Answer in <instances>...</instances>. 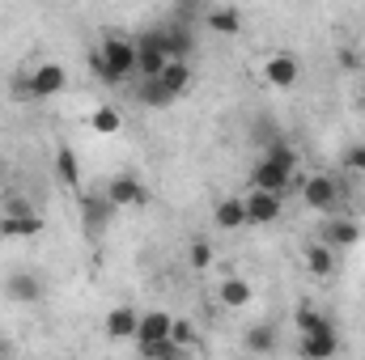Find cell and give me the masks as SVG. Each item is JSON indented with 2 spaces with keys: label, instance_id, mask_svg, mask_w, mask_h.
I'll use <instances>...</instances> for the list:
<instances>
[{
  "label": "cell",
  "instance_id": "6da1fadb",
  "mask_svg": "<svg viewBox=\"0 0 365 360\" xmlns=\"http://www.w3.org/2000/svg\"><path fill=\"white\" fill-rule=\"evenodd\" d=\"M93 73H98V81H106V85H119V81H128L132 73H136V43H128V38H102V47L93 51Z\"/></svg>",
  "mask_w": 365,
  "mask_h": 360
},
{
  "label": "cell",
  "instance_id": "7a4b0ae2",
  "mask_svg": "<svg viewBox=\"0 0 365 360\" xmlns=\"http://www.w3.org/2000/svg\"><path fill=\"white\" fill-rule=\"evenodd\" d=\"M293 170H297V153L289 149V140L280 136L268 144V153L259 157V166H255V186L259 191H276V195H284V186L293 179Z\"/></svg>",
  "mask_w": 365,
  "mask_h": 360
},
{
  "label": "cell",
  "instance_id": "3957f363",
  "mask_svg": "<svg viewBox=\"0 0 365 360\" xmlns=\"http://www.w3.org/2000/svg\"><path fill=\"white\" fill-rule=\"evenodd\" d=\"M297 348H302V356H306V360H331L336 352H340V331H336V322H331V318H323L314 331H306V335H302V344H297Z\"/></svg>",
  "mask_w": 365,
  "mask_h": 360
},
{
  "label": "cell",
  "instance_id": "277c9868",
  "mask_svg": "<svg viewBox=\"0 0 365 360\" xmlns=\"http://www.w3.org/2000/svg\"><path fill=\"white\" fill-rule=\"evenodd\" d=\"M166 64H170V60H166V51H162V34H158V30L140 34V43H136V73H140L145 81H158Z\"/></svg>",
  "mask_w": 365,
  "mask_h": 360
},
{
  "label": "cell",
  "instance_id": "5b68a950",
  "mask_svg": "<svg viewBox=\"0 0 365 360\" xmlns=\"http://www.w3.org/2000/svg\"><path fill=\"white\" fill-rule=\"evenodd\" d=\"M302 199L314 212H336L340 208V186H336L331 174H310V179L302 182Z\"/></svg>",
  "mask_w": 365,
  "mask_h": 360
},
{
  "label": "cell",
  "instance_id": "8992f818",
  "mask_svg": "<svg viewBox=\"0 0 365 360\" xmlns=\"http://www.w3.org/2000/svg\"><path fill=\"white\" fill-rule=\"evenodd\" d=\"M242 203H247V225H272L280 221V212H284V195H276V191H251V195H242Z\"/></svg>",
  "mask_w": 365,
  "mask_h": 360
},
{
  "label": "cell",
  "instance_id": "52a82bcc",
  "mask_svg": "<svg viewBox=\"0 0 365 360\" xmlns=\"http://www.w3.org/2000/svg\"><path fill=\"white\" fill-rule=\"evenodd\" d=\"M319 242L331 246V250H349V246L361 242V225L353 216H327L323 229H319Z\"/></svg>",
  "mask_w": 365,
  "mask_h": 360
},
{
  "label": "cell",
  "instance_id": "ba28073f",
  "mask_svg": "<svg viewBox=\"0 0 365 360\" xmlns=\"http://www.w3.org/2000/svg\"><path fill=\"white\" fill-rule=\"evenodd\" d=\"M170 327H175V318H170L166 309H149V314H140V327H136V344H140V352L166 344V339H170Z\"/></svg>",
  "mask_w": 365,
  "mask_h": 360
},
{
  "label": "cell",
  "instance_id": "9c48e42d",
  "mask_svg": "<svg viewBox=\"0 0 365 360\" xmlns=\"http://www.w3.org/2000/svg\"><path fill=\"white\" fill-rule=\"evenodd\" d=\"M64 85H68V77H64V64L47 60V64L30 68V97H34V102H43V97H56Z\"/></svg>",
  "mask_w": 365,
  "mask_h": 360
},
{
  "label": "cell",
  "instance_id": "30bf717a",
  "mask_svg": "<svg viewBox=\"0 0 365 360\" xmlns=\"http://www.w3.org/2000/svg\"><path fill=\"white\" fill-rule=\"evenodd\" d=\"M106 199H110V208H145L149 203V186L140 179H132V174H119L106 186Z\"/></svg>",
  "mask_w": 365,
  "mask_h": 360
},
{
  "label": "cell",
  "instance_id": "8fae6325",
  "mask_svg": "<svg viewBox=\"0 0 365 360\" xmlns=\"http://www.w3.org/2000/svg\"><path fill=\"white\" fill-rule=\"evenodd\" d=\"M264 77H268L272 90H293L297 77H302V64H297V55L276 51V55H268V64H264Z\"/></svg>",
  "mask_w": 365,
  "mask_h": 360
},
{
  "label": "cell",
  "instance_id": "7c38bea8",
  "mask_svg": "<svg viewBox=\"0 0 365 360\" xmlns=\"http://www.w3.org/2000/svg\"><path fill=\"white\" fill-rule=\"evenodd\" d=\"M158 34H162V51H166V60H179V64L191 60V51H195V34H191L187 26H166V30H158Z\"/></svg>",
  "mask_w": 365,
  "mask_h": 360
},
{
  "label": "cell",
  "instance_id": "4fadbf2b",
  "mask_svg": "<svg viewBox=\"0 0 365 360\" xmlns=\"http://www.w3.org/2000/svg\"><path fill=\"white\" fill-rule=\"evenodd\" d=\"M4 292H9L17 305H34V301L43 297V280H38L34 271H13V275L4 280Z\"/></svg>",
  "mask_w": 365,
  "mask_h": 360
},
{
  "label": "cell",
  "instance_id": "5bb4252c",
  "mask_svg": "<svg viewBox=\"0 0 365 360\" xmlns=\"http://www.w3.org/2000/svg\"><path fill=\"white\" fill-rule=\"evenodd\" d=\"M217 301H221L225 309H242V305L255 301V288H251V280H242V275H225L221 288H217Z\"/></svg>",
  "mask_w": 365,
  "mask_h": 360
},
{
  "label": "cell",
  "instance_id": "9a60e30c",
  "mask_svg": "<svg viewBox=\"0 0 365 360\" xmlns=\"http://www.w3.org/2000/svg\"><path fill=\"white\" fill-rule=\"evenodd\" d=\"M136 327H140V314L132 305H115L106 314V339H136Z\"/></svg>",
  "mask_w": 365,
  "mask_h": 360
},
{
  "label": "cell",
  "instance_id": "2e32d148",
  "mask_svg": "<svg viewBox=\"0 0 365 360\" xmlns=\"http://www.w3.org/2000/svg\"><path fill=\"white\" fill-rule=\"evenodd\" d=\"M110 216H115V208H110L106 195H81V221H86L90 233H102Z\"/></svg>",
  "mask_w": 365,
  "mask_h": 360
},
{
  "label": "cell",
  "instance_id": "e0dca14e",
  "mask_svg": "<svg viewBox=\"0 0 365 360\" xmlns=\"http://www.w3.org/2000/svg\"><path fill=\"white\" fill-rule=\"evenodd\" d=\"M212 221H217V229H242V225H247V203H242V195H225V199H217Z\"/></svg>",
  "mask_w": 365,
  "mask_h": 360
},
{
  "label": "cell",
  "instance_id": "ac0fdd59",
  "mask_svg": "<svg viewBox=\"0 0 365 360\" xmlns=\"http://www.w3.org/2000/svg\"><path fill=\"white\" fill-rule=\"evenodd\" d=\"M51 166H56V179L64 182L68 191H81V162H77V153H73L68 144L56 149V162H51Z\"/></svg>",
  "mask_w": 365,
  "mask_h": 360
},
{
  "label": "cell",
  "instance_id": "d6986e66",
  "mask_svg": "<svg viewBox=\"0 0 365 360\" xmlns=\"http://www.w3.org/2000/svg\"><path fill=\"white\" fill-rule=\"evenodd\" d=\"M242 348H247L251 356H268V352H276V327H272V322L247 327V335H242Z\"/></svg>",
  "mask_w": 365,
  "mask_h": 360
},
{
  "label": "cell",
  "instance_id": "ffe728a7",
  "mask_svg": "<svg viewBox=\"0 0 365 360\" xmlns=\"http://www.w3.org/2000/svg\"><path fill=\"white\" fill-rule=\"evenodd\" d=\"M306 271H310V275H319V280L336 275V250H331V246H323V242H310V246H306Z\"/></svg>",
  "mask_w": 365,
  "mask_h": 360
},
{
  "label": "cell",
  "instance_id": "44dd1931",
  "mask_svg": "<svg viewBox=\"0 0 365 360\" xmlns=\"http://www.w3.org/2000/svg\"><path fill=\"white\" fill-rule=\"evenodd\" d=\"M162 90L170 93V97H182V93L191 90V64H179V60H170L166 68H162Z\"/></svg>",
  "mask_w": 365,
  "mask_h": 360
},
{
  "label": "cell",
  "instance_id": "7402d4cb",
  "mask_svg": "<svg viewBox=\"0 0 365 360\" xmlns=\"http://www.w3.org/2000/svg\"><path fill=\"white\" fill-rule=\"evenodd\" d=\"M43 233V216H4L0 221V238H38Z\"/></svg>",
  "mask_w": 365,
  "mask_h": 360
},
{
  "label": "cell",
  "instance_id": "603a6c76",
  "mask_svg": "<svg viewBox=\"0 0 365 360\" xmlns=\"http://www.w3.org/2000/svg\"><path fill=\"white\" fill-rule=\"evenodd\" d=\"M90 127L98 132V136H115V132L123 127V115H119L110 102H102V106H98V110L90 115Z\"/></svg>",
  "mask_w": 365,
  "mask_h": 360
},
{
  "label": "cell",
  "instance_id": "cb8c5ba5",
  "mask_svg": "<svg viewBox=\"0 0 365 360\" xmlns=\"http://www.w3.org/2000/svg\"><path fill=\"white\" fill-rule=\"evenodd\" d=\"M208 26L217 34H238L242 30V13L238 9H208Z\"/></svg>",
  "mask_w": 365,
  "mask_h": 360
},
{
  "label": "cell",
  "instance_id": "d4e9b609",
  "mask_svg": "<svg viewBox=\"0 0 365 360\" xmlns=\"http://www.w3.org/2000/svg\"><path fill=\"white\" fill-rule=\"evenodd\" d=\"M170 344H179V348H191V344H195V322H191V318H175Z\"/></svg>",
  "mask_w": 365,
  "mask_h": 360
},
{
  "label": "cell",
  "instance_id": "484cf974",
  "mask_svg": "<svg viewBox=\"0 0 365 360\" xmlns=\"http://www.w3.org/2000/svg\"><path fill=\"white\" fill-rule=\"evenodd\" d=\"M187 259H191V268H195V271H208V268H212V246H208L204 238H195V242H191V255H187Z\"/></svg>",
  "mask_w": 365,
  "mask_h": 360
},
{
  "label": "cell",
  "instance_id": "4316f807",
  "mask_svg": "<svg viewBox=\"0 0 365 360\" xmlns=\"http://www.w3.org/2000/svg\"><path fill=\"white\" fill-rule=\"evenodd\" d=\"M293 322H297V331L306 335V331H314V327L323 322V314H319V309H314L310 301H302V305H297V318H293Z\"/></svg>",
  "mask_w": 365,
  "mask_h": 360
},
{
  "label": "cell",
  "instance_id": "83f0119b",
  "mask_svg": "<svg viewBox=\"0 0 365 360\" xmlns=\"http://www.w3.org/2000/svg\"><path fill=\"white\" fill-rule=\"evenodd\" d=\"M140 102H145V106H170L175 97L162 90V81H145V90H140Z\"/></svg>",
  "mask_w": 365,
  "mask_h": 360
},
{
  "label": "cell",
  "instance_id": "f1b7e54d",
  "mask_svg": "<svg viewBox=\"0 0 365 360\" xmlns=\"http://www.w3.org/2000/svg\"><path fill=\"white\" fill-rule=\"evenodd\" d=\"M145 360H187V348H179V344H158V348H149V352H140Z\"/></svg>",
  "mask_w": 365,
  "mask_h": 360
},
{
  "label": "cell",
  "instance_id": "f546056e",
  "mask_svg": "<svg viewBox=\"0 0 365 360\" xmlns=\"http://www.w3.org/2000/svg\"><path fill=\"white\" fill-rule=\"evenodd\" d=\"M344 166H349L353 174H365V144H353V149L344 153Z\"/></svg>",
  "mask_w": 365,
  "mask_h": 360
},
{
  "label": "cell",
  "instance_id": "4dcf8cb0",
  "mask_svg": "<svg viewBox=\"0 0 365 360\" xmlns=\"http://www.w3.org/2000/svg\"><path fill=\"white\" fill-rule=\"evenodd\" d=\"M4 216H34V208H30L26 199H9V203H4Z\"/></svg>",
  "mask_w": 365,
  "mask_h": 360
},
{
  "label": "cell",
  "instance_id": "1f68e13d",
  "mask_svg": "<svg viewBox=\"0 0 365 360\" xmlns=\"http://www.w3.org/2000/svg\"><path fill=\"white\" fill-rule=\"evenodd\" d=\"M340 64H344V68H349V73H357V68H361V55H357V51H349V47H344V51H340Z\"/></svg>",
  "mask_w": 365,
  "mask_h": 360
},
{
  "label": "cell",
  "instance_id": "d6a6232c",
  "mask_svg": "<svg viewBox=\"0 0 365 360\" xmlns=\"http://www.w3.org/2000/svg\"><path fill=\"white\" fill-rule=\"evenodd\" d=\"M0 360H9V344L4 339H0Z\"/></svg>",
  "mask_w": 365,
  "mask_h": 360
},
{
  "label": "cell",
  "instance_id": "836d02e7",
  "mask_svg": "<svg viewBox=\"0 0 365 360\" xmlns=\"http://www.w3.org/2000/svg\"><path fill=\"white\" fill-rule=\"evenodd\" d=\"M0 182H4V166H0Z\"/></svg>",
  "mask_w": 365,
  "mask_h": 360
},
{
  "label": "cell",
  "instance_id": "e575fe53",
  "mask_svg": "<svg viewBox=\"0 0 365 360\" xmlns=\"http://www.w3.org/2000/svg\"><path fill=\"white\" fill-rule=\"evenodd\" d=\"M0 221H4V212H0Z\"/></svg>",
  "mask_w": 365,
  "mask_h": 360
}]
</instances>
